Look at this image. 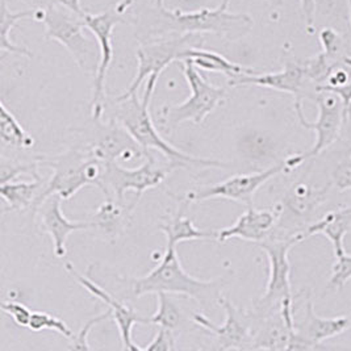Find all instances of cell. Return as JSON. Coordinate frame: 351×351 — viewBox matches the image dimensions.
<instances>
[{"instance_id":"obj_9","label":"cell","mask_w":351,"mask_h":351,"mask_svg":"<svg viewBox=\"0 0 351 351\" xmlns=\"http://www.w3.org/2000/svg\"><path fill=\"white\" fill-rule=\"evenodd\" d=\"M202 34L187 33L158 37L156 40L141 44L136 51V57L138 61L137 74L130 83L128 90H125V93L119 97L124 99L137 94L145 80H153L158 82L162 71L169 64L179 62L184 50L193 47H202Z\"/></svg>"},{"instance_id":"obj_39","label":"cell","mask_w":351,"mask_h":351,"mask_svg":"<svg viewBox=\"0 0 351 351\" xmlns=\"http://www.w3.org/2000/svg\"><path fill=\"white\" fill-rule=\"evenodd\" d=\"M346 120H348V123H349V121L351 123V101L349 103L348 108H346Z\"/></svg>"},{"instance_id":"obj_35","label":"cell","mask_w":351,"mask_h":351,"mask_svg":"<svg viewBox=\"0 0 351 351\" xmlns=\"http://www.w3.org/2000/svg\"><path fill=\"white\" fill-rule=\"evenodd\" d=\"M176 335L171 330L160 326L156 337L150 341L149 345H146L145 348H143V351L176 350Z\"/></svg>"},{"instance_id":"obj_18","label":"cell","mask_w":351,"mask_h":351,"mask_svg":"<svg viewBox=\"0 0 351 351\" xmlns=\"http://www.w3.org/2000/svg\"><path fill=\"white\" fill-rule=\"evenodd\" d=\"M62 197L60 195H51L36 209V215L40 220L41 230L48 233L54 245V256L64 258L67 254L66 242L71 233L78 230H88L93 223L88 221H71L69 220L61 209Z\"/></svg>"},{"instance_id":"obj_20","label":"cell","mask_w":351,"mask_h":351,"mask_svg":"<svg viewBox=\"0 0 351 351\" xmlns=\"http://www.w3.org/2000/svg\"><path fill=\"white\" fill-rule=\"evenodd\" d=\"M137 203L134 199L125 204L124 200H119L114 196L104 197V202L90 219L93 223L91 230L107 242H116L127 230Z\"/></svg>"},{"instance_id":"obj_3","label":"cell","mask_w":351,"mask_h":351,"mask_svg":"<svg viewBox=\"0 0 351 351\" xmlns=\"http://www.w3.org/2000/svg\"><path fill=\"white\" fill-rule=\"evenodd\" d=\"M132 298L137 299L147 293H176L191 298L204 309L219 303L221 291L226 286L225 278L200 280L186 271L176 253V245L167 241L166 250L160 256V263L144 276L128 280Z\"/></svg>"},{"instance_id":"obj_14","label":"cell","mask_w":351,"mask_h":351,"mask_svg":"<svg viewBox=\"0 0 351 351\" xmlns=\"http://www.w3.org/2000/svg\"><path fill=\"white\" fill-rule=\"evenodd\" d=\"M286 170V160H282L267 170L254 174H237L212 186H203L186 193V203H199L208 199H228L236 203L253 206L256 192L274 176Z\"/></svg>"},{"instance_id":"obj_7","label":"cell","mask_w":351,"mask_h":351,"mask_svg":"<svg viewBox=\"0 0 351 351\" xmlns=\"http://www.w3.org/2000/svg\"><path fill=\"white\" fill-rule=\"evenodd\" d=\"M44 17L48 40H54L67 49L75 64L86 74H96L100 62V51L94 43L86 37L84 15H78L64 7L56 4H44Z\"/></svg>"},{"instance_id":"obj_8","label":"cell","mask_w":351,"mask_h":351,"mask_svg":"<svg viewBox=\"0 0 351 351\" xmlns=\"http://www.w3.org/2000/svg\"><path fill=\"white\" fill-rule=\"evenodd\" d=\"M316 101L319 114L316 121H308L304 114L302 100H295V111L299 123L304 128L316 133V143L311 150L298 156H292L286 160V170L291 171L303 165L304 162L317 157L324 150L330 147L341 136V129L346 120V108L343 100L330 90H317L312 97Z\"/></svg>"},{"instance_id":"obj_26","label":"cell","mask_w":351,"mask_h":351,"mask_svg":"<svg viewBox=\"0 0 351 351\" xmlns=\"http://www.w3.org/2000/svg\"><path fill=\"white\" fill-rule=\"evenodd\" d=\"M0 140L3 147L14 150H29L34 145L32 136L20 125L14 113L0 103Z\"/></svg>"},{"instance_id":"obj_21","label":"cell","mask_w":351,"mask_h":351,"mask_svg":"<svg viewBox=\"0 0 351 351\" xmlns=\"http://www.w3.org/2000/svg\"><path fill=\"white\" fill-rule=\"evenodd\" d=\"M351 228V207H341L325 213L319 220L311 223L304 230V240L312 236L322 234L333 245L335 256L343 254L345 236Z\"/></svg>"},{"instance_id":"obj_16","label":"cell","mask_w":351,"mask_h":351,"mask_svg":"<svg viewBox=\"0 0 351 351\" xmlns=\"http://www.w3.org/2000/svg\"><path fill=\"white\" fill-rule=\"evenodd\" d=\"M66 270L70 272V275L80 283L82 287L87 292H90L97 300L106 304L112 312V319L119 328V333L121 338V349L123 350L143 351V348L137 346L133 342L132 338V329L134 325H150V317L141 316L134 308L129 306L125 303H121L119 299H116L110 292H107L104 288L96 285L94 280L90 279L88 275L80 274L77 269H74V265L70 262H66Z\"/></svg>"},{"instance_id":"obj_28","label":"cell","mask_w":351,"mask_h":351,"mask_svg":"<svg viewBox=\"0 0 351 351\" xmlns=\"http://www.w3.org/2000/svg\"><path fill=\"white\" fill-rule=\"evenodd\" d=\"M28 329L34 333L44 332V330H53V332H57V333L64 335V338H67V339H71L75 335L67 326V324L64 322V319L56 317L47 312H33Z\"/></svg>"},{"instance_id":"obj_5","label":"cell","mask_w":351,"mask_h":351,"mask_svg":"<svg viewBox=\"0 0 351 351\" xmlns=\"http://www.w3.org/2000/svg\"><path fill=\"white\" fill-rule=\"evenodd\" d=\"M304 241L303 233L287 237H269L267 240L256 243L269 258L270 275L266 291L262 298L254 304V312L267 313L275 309H282L285 319L291 326L295 325V305L291 287V265L289 250L299 242Z\"/></svg>"},{"instance_id":"obj_34","label":"cell","mask_w":351,"mask_h":351,"mask_svg":"<svg viewBox=\"0 0 351 351\" xmlns=\"http://www.w3.org/2000/svg\"><path fill=\"white\" fill-rule=\"evenodd\" d=\"M1 311L5 315H8L19 326H21V328L29 326L33 312L27 305H24L20 302H3Z\"/></svg>"},{"instance_id":"obj_32","label":"cell","mask_w":351,"mask_h":351,"mask_svg":"<svg viewBox=\"0 0 351 351\" xmlns=\"http://www.w3.org/2000/svg\"><path fill=\"white\" fill-rule=\"evenodd\" d=\"M319 41L322 44L324 53L332 60H341L345 57L342 51V38L332 28H325L319 33Z\"/></svg>"},{"instance_id":"obj_4","label":"cell","mask_w":351,"mask_h":351,"mask_svg":"<svg viewBox=\"0 0 351 351\" xmlns=\"http://www.w3.org/2000/svg\"><path fill=\"white\" fill-rule=\"evenodd\" d=\"M158 25L153 34H187L213 33L229 40H240L253 28V19L246 14H230L220 5L215 10L203 8L195 12L170 11L166 7L156 8Z\"/></svg>"},{"instance_id":"obj_12","label":"cell","mask_w":351,"mask_h":351,"mask_svg":"<svg viewBox=\"0 0 351 351\" xmlns=\"http://www.w3.org/2000/svg\"><path fill=\"white\" fill-rule=\"evenodd\" d=\"M80 143L90 146L96 157L106 163L138 160L147 154L128 130L112 117L106 123L101 119H93V125L84 132V138Z\"/></svg>"},{"instance_id":"obj_33","label":"cell","mask_w":351,"mask_h":351,"mask_svg":"<svg viewBox=\"0 0 351 351\" xmlns=\"http://www.w3.org/2000/svg\"><path fill=\"white\" fill-rule=\"evenodd\" d=\"M330 182L339 191L351 190V154L335 165Z\"/></svg>"},{"instance_id":"obj_13","label":"cell","mask_w":351,"mask_h":351,"mask_svg":"<svg viewBox=\"0 0 351 351\" xmlns=\"http://www.w3.org/2000/svg\"><path fill=\"white\" fill-rule=\"evenodd\" d=\"M226 313V319L221 326L215 325L210 319L200 313H192L193 324L215 337L219 350L229 349H253V330L254 316L252 311L237 308L228 298L221 295L219 303Z\"/></svg>"},{"instance_id":"obj_42","label":"cell","mask_w":351,"mask_h":351,"mask_svg":"<svg viewBox=\"0 0 351 351\" xmlns=\"http://www.w3.org/2000/svg\"><path fill=\"white\" fill-rule=\"evenodd\" d=\"M349 319H350L351 321V315H349Z\"/></svg>"},{"instance_id":"obj_22","label":"cell","mask_w":351,"mask_h":351,"mask_svg":"<svg viewBox=\"0 0 351 351\" xmlns=\"http://www.w3.org/2000/svg\"><path fill=\"white\" fill-rule=\"evenodd\" d=\"M182 61L191 62L199 70H204V71H209V73H221L223 75H226L229 80L236 78V77L242 75V74L254 73L253 69L230 62L221 54H219L216 51H212V50H206L202 47H193V48L184 50L179 62H182Z\"/></svg>"},{"instance_id":"obj_1","label":"cell","mask_w":351,"mask_h":351,"mask_svg":"<svg viewBox=\"0 0 351 351\" xmlns=\"http://www.w3.org/2000/svg\"><path fill=\"white\" fill-rule=\"evenodd\" d=\"M154 94L153 88H145L144 97L140 101L137 94L129 97H116L113 100H107L106 111L108 117L117 120L124 128L133 136V138L143 146L146 153L150 150L160 152V154L170 160L176 169H189V167H216L226 169L228 163L221 160L199 158L190 154H186L174 146L165 141L160 136L158 129L156 128L153 119L150 116L149 107L152 103V97Z\"/></svg>"},{"instance_id":"obj_10","label":"cell","mask_w":351,"mask_h":351,"mask_svg":"<svg viewBox=\"0 0 351 351\" xmlns=\"http://www.w3.org/2000/svg\"><path fill=\"white\" fill-rule=\"evenodd\" d=\"M132 5V0L120 1L113 10H108L101 14H84L86 28L93 32L97 40V47L100 51V62L94 80V91L91 100V117L100 120L106 111V80L113 60V47H112V33L113 28L123 21V14L128 11Z\"/></svg>"},{"instance_id":"obj_36","label":"cell","mask_w":351,"mask_h":351,"mask_svg":"<svg viewBox=\"0 0 351 351\" xmlns=\"http://www.w3.org/2000/svg\"><path fill=\"white\" fill-rule=\"evenodd\" d=\"M302 11H303L304 20L306 24V28L312 31L315 25V17H316V8H317V0H300Z\"/></svg>"},{"instance_id":"obj_29","label":"cell","mask_w":351,"mask_h":351,"mask_svg":"<svg viewBox=\"0 0 351 351\" xmlns=\"http://www.w3.org/2000/svg\"><path fill=\"white\" fill-rule=\"evenodd\" d=\"M38 163L36 157L32 160H5V157L1 158V183H7L14 180L20 174H31L32 178H38Z\"/></svg>"},{"instance_id":"obj_27","label":"cell","mask_w":351,"mask_h":351,"mask_svg":"<svg viewBox=\"0 0 351 351\" xmlns=\"http://www.w3.org/2000/svg\"><path fill=\"white\" fill-rule=\"evenodd\" d=\"M160 229L165 233L166 239L178 245L183 241L212 240L216 239V232H206L197 229L191 219L183 215V209L178 210L174 216L169 217L160 225Z\"/></svg>"},{"instance_id":"obj_11","label":"cell","mask_w":351,"mask_h":351,"mask_svg":"<svg viewBox=\"0 0 351 351\" xmlns=\"http://www.w3.org/2000/svg\"><path fill=\"white\" fill-rule=\"evenodd\" d=\"M145 162L136 169H127L119 165V162H107L104 184L112 196L119 200H124L127 191L136 192L134 200H140L145 191L154 189L165 182L167 174L176 169L174 165L162 166L158 165L156 157L149 152Z\"/></svg>"},{"instance_id":"obj_31","label":"cell","mask_w":351,"mask_h":351,"mask_svg":"<svg viewBox=\"0 0 351 351\" xmlns=\"http://www.w3.org/2000/svg\"><path fill=\"white\" fill-rule=\"evenodd\" d=\"M112 319L111 309H108L107 312H104V313H101V315H99V316H96V317L88 319V321L80 328V332L75 333L74 337L70 339V341H71L70 349H75V350H90L91 346L88 345L87 338H88V335H90L91 329H93L95 325H97V324H100V322H103L104 319Z\"/></svg>"},{"instance_id":"obj_23","label":"cell","mask_w":351,"mask_h":351,"mask_svg":"<svg viewBox=\"0 0 351 351\" xmlns=\"http://www.w3.org/2000/svg\"><path fill=\"white\" fill-rule=\"evenodd\" d=\"M0 12H1V16H0V50H1V53L8 51V53H15V54L32 58L33 53L31 50L14 44V41L11 40V32L15 28L17 21H20V20L34 17L37 21H43V17H44L43 8L11 12L7 5V0H0Z\"/></svg>"},{"instance_id":"obj_41","label":"cell","mask_w":351,"mask_h":351,"mask_svg":"<svg viewBox=\"0 0 351 351\" xmlns=\"http://www.w3.org/2000/svg\"><path fill=\"white\" fill-rule=\"evenodd\" d=\"M348 5H349V14H350L351 20V0H348Z\"/></svg>"},{"instance_id":"obj_17","label":"cell","mask_w":351,"mask_h":351,"mask_svg":"<svg viewBox=\"0 0 351 351\" xmlns=\"http://www.w3.org/2000/svg\"><path fill=\"white\" fill-rule=\"evenodd\" d=\"M229 86L266 87L291 94L296 100H303L304 97L312 99L316 94V87L305 77L302 62H287L285 69L278 73L256 74L254 71L252 74H242L229 80Z\"/></svg>"},{"instance_id":"obj_30","label":"cell","mask_w":351,"mask_h":351,"mask_svg":"<svg viewBox=\"0 0 351 351\" xmlns=\"http://www.w3.org/2000/svg\"><path fill=\"white\" fill-rule=\"evenodd\" d=\"M349 280H351V254H348L345 252L343 254L335 256L332 275L326 288L333 291H341Z\"/></svg>"},{"instance_id":"obj_15","label":"cell","mask_w":351,"mask_h":351,"mask_svg":"<svg viewBox=\"0 0 351 351\" xmlns=\"http://www.w3.org/2000/svg\"><path fill=\"white\" fill-rule=\"evenodd\" d=\"M350 325L349 316H338L332 319L319 317L315 312L311 298H308L304 305L302 319H295V326L289 338L287 350L319 349L324 341L342 335Z\"/></svg>"},{"instance_id":"obj_25","label":"cell","mask_w":351,"mask_h":351,"mask_svg":"<svg viewBox=\"0 0 351 351\" xmlns=\"http://www.w3.org/2000/svg\"><path fill=\"white\" fill-rule=\"evenodd\" d=\"M169 295L170 293L166 292L157 293V312L150 317V325H158L162 328H166L178 337L184 330H187L192 317L189 319L184 311Z\"/></svg>"},{"instance_id":"obj_19","label":"cell","mask_w":351,"mask_h":351,"mask_svg":"<svg viewBox=\"0 0 351 351\" xmlns=\"http://www.w3.org/2000/svg\"><path fill=\"white\" fill-rule=\"evenodd\" d=\"M278 220V206L271 209H256L254 206H247L246 210L232 226L216 232V240L225 242L232 239H240L259 243L271 236L274 229L276 228Z\"/></svg>"},{"instance_id":"obj_24","label":"cell","mask_w":351,"mask_h":351,"mask_svg":"<svg viewBox=\"0 0 351 351\" xmlns=\"http://www.w3.org/2000/svg\"><path fill=\"white\" fill-rule=\"evenodd\" d=\"M41 176L33 178L31 182H7L0 184V195L10 210L32 209L37 197L44 190Z\"/></svg>"},{"instance_id":"obj_40","label":"cell","mask_w":351,"mask_h":351,"mask_svg":"<svg viewBox=\"0 0 351 351\" xmlns=\"http://www.w3.org/2000/svg\"><path fill=\"white\" fill-rule=\"evenodd\" d=\"M156 7L163 8L165 7V0H156Z\"/></svg>"},{"instance_id":"obj_38","label":"cell","mask_w":351,"mask_h":351,"mask_svg":"<svg viewBox=\"0 0 351 351\" xmlns=\"http://www.w3.org/2000/svg\"><path fill=\"white\" fill-rule=\"evenodd\" d=\"M269 1L275 3V0H269ZM229 3H230V0H223V3L220 4V7H221L223 10H228V7H229Z\"/></svg>"},{"instance_id":"obj_37","label":"cell","mask_w":351,"mask_h":351,"mask_svg":"<svg viewBox=\"0 0 351 351\" xmlns=\"http://www.w3.org/2000/svg\"><path fill=\"white\" fill-rule=\"evenodd\" d=\"M44 4H56V5H61L64 7L78 15H84L86 12L82 10V5H80V0H43Z\"/></svg>"},{"instance_id":"obj_2","label":"cell","mask_w":351,"mask_h":351,"mask_svg":"<svg viewBox=\"0 0 351 351\" xmlns=\"http://www.w3.org/2000/svg\"><path fill=\"white\" fill-rule=\"evenodd\" d=\"M36 160L40 167L51 169L53 176L33 204L32 213L51 195H60L64 200H69L88 186L99 189L104 197L112 196L104 184L106 162L97 158L91 147L83 143L71 146L61 154L37 156Z\"/></svg>"},{"instance_id":"obj_6","label":"cell","mask_w":351,"mask_h":351,"mask_svg":"<svg viewBox=\"0 0 351 351\" xmlns=\"http://www.w3.org/2000/svg\"><path fill=\"white\" fill-rule=\"evenodd\" d=\"M182 71L191 90V95L183 103L165 106L158 113V124L166 132L176 130L183 123L202 124L208 114L215 111L225 99L226 90L209 83L189 61H182Z\"/></svg>"}]
</instances>
